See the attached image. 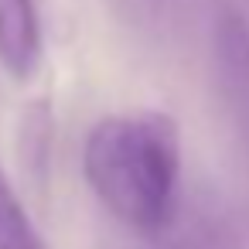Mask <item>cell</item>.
Here are the masks:
<instances>
[{
    "instance_id": "cell-4",
    "label": "cell",
    "mask_w": 249,
    "mask_h": 249,
    "mask_svg": "<svg viewBox=\"0 0 249 249\" xmlns=\"http://www.w3.org/2000/svg\"><path fill=\"white\" fill-rule=\"evenodd\" d=\"M0 249H48L4 171H0Z\"/></svg>"
},
{
    "instance_id": "cell-2",
    "label": "cell",
    "mask_w": 249,
    "mask_h": 249,
    "mask_svg": "<svg viewBox=\"0 0 249 249\" xmlns=\"http://www.w3.org/2000/svg\"><path fill=\"white\" fill-rule=\"evenodd\" d=\"M45 62L38 0H0V69L18 86L31 82Z\"/></svg>"
},
{
    "instance_id": "cell-3",
    "label": "cell",
    "mask_w": 249,
    "mask_h": 249,
    "mask_svg": "<svg viewBox=\"0 0 249 249\" xmlns=\"http://www.w3.org/2000/svg\"><path fill=\"white\" fill-rule=\"evenodd\" d=\"M52 109L45 99L31 103L21 116V167L41 184L48 174V154H52Z\"/></svg>"
},
{
    "instance_id": "cell-5",
    "label": "cell",
    "mask_w": 249,
    "mask_h": 249,
    "mask_svg": "<svg viewBox=\"0 0 249 249\" xmlns=\"http://www.w3.org/2000/svg\"><path fill=\"white\" fill-rule=\"evenodd\" d=\"M246 72H249V45H246Z\"/></svg>"
},
{
    "instance_id": "cell-1",
    "label": "cell",
    "mask_w": 249,
    "mask_h": 249,
    "mask_svg": "<svg viewBox=\"0 0 249 249\" xmlns=\"http://www.w3.org/2000/svg\"><path fill=\"white\" fill-rule=\"evenodd\" d=\"M82 174L99 205L133 232H160L174 215L181 133L167 113L103 116L82 147Z\"/></svg>"
}]
</instances>
